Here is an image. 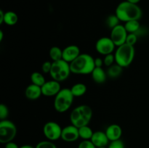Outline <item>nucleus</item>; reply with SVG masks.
<instances>
[{
    "label": "nucleus",
    "mask_w": 149,
    "mask_h": 148,
    "mask_svg": "<svg viewBox=\"0 0 149 148\" xmlns=\"http://www.w3.org/2000/svg\"><path fill=\"white\" fill-rule=\"evenodd\" d=\"M115 14L120 21L126 23L130 20H139L142 17L143 12L138 4L125 0L118 4Z\"/></svg>",
    "instance_id": "nucleus-1"
},
{
    "label": "nucleus",
    "mask_w": 149,
    "mask_h": 148,
    "mask_svg": "<svg viewBox=\"0 0 149 148\" xmlns=\"http://www.w3.org/2000/svg\"><path fill=\"white\" fill-rule=\"evenodd\" d=\"M95 68V58L86 53L80 54L78 57L70 63L71 73L77 75L91 74Z\"/></svg>",
    "instance_id": "nucleus-2"
},
{
    "label": "nucleus",
    "mask_w": 149,
    "mask_h": 148,
    "mask_svg": "<svg viewBox=\"0 0 149 148\" xmlns=\"http://www.w3.org/2000/svg\"><path fill=\"white\" fill-rule=\"evenodd\" d=\"M93 112L91 107L87 104L77 106L70 114L71 124L76 127L80 128L87 126L93 118Z\"/></svg>",
    "instance_id": "nucleus-3"
},
{
    "label": "nucleus",
    "mask_w": 149,
    "mask_h": 148,
    "mask_svg": "<svg viewBox=\"0 0 149 148\" xmlns=\"http://www.w3.org/2000/svg\"><path fill=\"white\" fill-rule=\"evenodd\" d=\"M135 55V49L134 46L124 44L121 46H117L115 50L114 56L116 63L122 66V68H127L130 66L133 62Z\"/></svg>",
    "instance_id": "nucleus-4"
},
{
    "label": "nucleus",
    "mask_w": 149,
    "mask_h": 148,
    "mask_svg": "<svg viewBox=\"0 0 149 148\" xmlns=\"http://www.w3.org/2000/svg\"><path fill=\"white\" fill-rule=\"evenodd\" d=\"M74 99V96L71 92V89H61L54 99V108L58 113H65L71 108Z\"/></svg>",
    "instance_id": "nucleus-5"
},
{
    "label": "nucleus",
    "mask_w": 149,
    "mask_h": 148,
    "mask_svg": "<svg viewBox=\"0 0 149 148\" xmlns=\"http://www.w3.org/2000/svg\"><path fill=\"white\" fill-rule=\"evenodd\" d=\"M71 73L70 63L65 62L63 59L52 62L49 75L53 80L61 83L65 81Z\"/></svg>",
    "instance_id": "nucleus-6"
},
{
    "label": "nucleus",
    "mask_w": 149,
    "mask_h": 148,
    "mask_svg": "<svg viewBox=\"0 0 149 148\" xmlns=\"http://www.w3.org/2000/svg\"><path fill=\"white\" fill-rule=\"evenodd\" d=\"M17 127L11 120L8 119L2 120L0 122V142L7 144L12 142L17 135Z\"/></svg>",
    "instance_id": "nucleus-7"
},
{
    "label": "nucleus",
    "mask_w": 149,
    "mask_h": 148,
    "mask_svg": "<svg viewBox=\"0 0 149 148\" xmlns=\"http://www.w3.org/2000/svg\"><path fill=\"white\" fill-rule=\"evenodd\" d=\"M62 128L55 121H48L44 125L43 133L47 140L56 141L61 139Z\"/></svg>",
    "instance_id": "nucleus-8"
},
{
    "label": "nucleus",
    "mask_w": 149,
    "mask_h": 148,
    "mask_svg": "<svg viewBox=\"0 0 149 148\" xmlns=\"http://www.w3.org/2000/svg\"><path fill=\"white\" fill-rule=\"evenodd\" d=\"M116 47V45L110 37L100 38L95 44V49L97 52L103 56L113 53Z\"/></svg>",
    "instance_id": "nucleus-9"
},
{
    "label": "nucleus",
    "mask_w": 149,
    "mask_h": 148,
    "mask_svg": "<svg viewBox=\"0 0 149 148\" xmlns=\"http://www.w3.org/2000/svg\"><path fill=\"white\" fill-rule=\"evenodd\" d=\"M127 35L128 33L125 29V26L119 24L111 30L110 38L117 47L126 43Z\"/></svg>",
    "instance_id": "nucleus-10"
},
{
    "label": "nucleus",
    "mask_w": 149,
    "mask_h": 148,
    "mask_svg": "<svg viewBox=\"0 0 149 148\" xmlns=\"http://www.w3.org/2000/svg\"><path fill=\"white\" fill-rule=\"evenodd\" d=\"M61 90V83L53 79L47 81L42 86V95L46 97H55Z\"/></svg>",
    "instance_id": "nucleus-11"
},
{
    "label": "nucleus",
    "mask_w": 149,
    "mask_h": 148,
    "mask_svg": "<svg viewBox=\"0 0 149 148\" xmlns=\"http://www.w3.org/2000/svg\"><path fill=\"white\" fill-rule=\"evenodd\" d=\"M79 137V128L71 124L65 126L62 129L61 139L66 142H74L77 141Z\"/></svg>",
    "instance_id": "nucleus-12"
},
{
    "label": "nucleus",
    "mask_w": 149,
    "mask_h": 148,
    "mask_svg": "<svg viewBox=\"0 0 149 148\" xmlns=\"http://www.w3.org/2000/svg\"><path fill=\"white\" fill-rule=\"evenodd\" d=\"M80 49L78 46L74 44L68 45L63 49V59L71 63L80 55Z\"/></svg>",
    "instance_id": "nucleus-13"
},
{
    "label": "nucleus",
    "mask_w": 149,
    "mask_h": 148,
    "mask_svg": "<svg viewBox=\"0 0 149 148\" xmlns=\"http://www.w3.org/2000/svg\"><path fill=\"white\" fill-rule=\"evenodd\" d=\"M90 141L94 144V145L97 148L108 147L109 144L110 143V141H109L106 132L102 131H94Z\"/></svg>",
    "instance_id": "nucleus-14"
},
{
    "label": "nucleus",
    "mask_w": 149,
    "mask_h": 148,
    "mask_svg": "<svg viewBox=\"0 0 149 148\" xmlns=\"http://www.w3.org/2000/svg\"><path fill=\"white\" fill-rule=\"evenodd\" d=\"M105 132L110 142L121 139L122 136V129L118 124H111L106 128Z\"/></svg>",
    "instance_id": "nucleus-15"
},
{
    "label": "nucleus",
    "mask_w": 149,
    "mask_h": 148,
    "mask_svg": "<svg viewBox=\"0 0 149 148\" xmlns=\"http://www.w3.org/2000/svg\"><path fill=\"white\" fill-rule=\"evenodd\" d=\"M25 95L28 100H36L40 98L42 95V87L36 86L35 84H31L26 87L25 90Z\"/></svg>",
    "instance_id": "nucleus-16"
},
{
    "label": "nucleus",
    "mask_w": 149,
    "mask_h": 148,
    "mask_svg": "<svg viewBox=\"0 0 149 148\" xmlns=\"http://www.w3.org/2000/svg\"><path fill=\"white\" fill-rule=\"evenodd\" d=\"M93 80L97 84H103L107 78V73L103 68H95L91 73Z\"/></svg>",
    "instance_id": "nucleus-17"
},
{
    "label": "nucleus",
    "mask_w": 149,
    "mask_h": 148,
    "mask_svg": "<svg viewBox=\"0 0 149 148\" xmlns=\"http://www.w3.org/2000/svg\"><path fill=\"white\" fill-rule=\"evenodd\" d=\"M123 72V68L118 64H113L109 67L106 71V73L109 77L111 78H116L122 75Z\"/></svg>",
    "instance_id": "nucleus-18"
},
{
    "label": "nucleus",
    "mask_w": 149,
    "mask_h": 148,
    "mask_svg": "<svg viewBox=\"0 0 149 148\" xmlns=\"http://www.w3.org/2000/svg\"><path fill=\"white\" fill-rule=\"evenodd\" d=\"M87 86L82 83H77V84H74L71 88V91L74 97L83 96L87 91Z\"/></svg>",
    "instance_id": "nucleus-19"
},
{
    "label": "nucleus",
    "mask_w": 149,
    "mask_h": 148,
    "mask_svg": "<svg viewBox=\"0 0 149 148\" xmlns=\"http://www.w3.org/2000/svg\"><path fill=\"white\" fill-rule=\"evenodd\" d=\"M18 21V16L15 12L7 11L4 12V23L7 26H13L17 24Z\"/></svg>",
    "instance_id": "nucleus-20"
},
{
    "label": "nucleus",
    "mask_w": 149,
    "mask_h": 148,
    "mask_svg": "<svg viewBox=\"0 0 149 148\" xmlns=\"http://www.w3.org/2000/svg\"><path fill=\"white\" fill-rule=\"evenodd\" d=\"M124 26L128 33H136L141 28L139 20H130L126 22Z\"/></svg>",
    "instance_id": "nucleus-21"
},
{
    "label": "nucleus",
    "mask_w": 149,
    "mask_h": 148,
    "mask_svg": "<svg viewBox=\"0 0 149 148\" xmlns=\"http://www.w3.org/2000/svg\"><path fill=\"white\" fill-rule=\"evenodd\" d=\"M49 57L52 62L63 59V49L57 46H52L49 52Z\"/></svg>",
    "instance_id": "nucleus-22"
},
{
    "label": "nucleus",
    "mask_w": 149,
    "mask_h": 148,
    "mask_svg": "<svg viewBox=\"0 0 149 148\" xmlns=\"http://www.w3.org/2000/svg\"><path fill=\"white\" fill-rule=\"evenodd\" d=\"M31 84L39 86L40 87H42L47 81L43 74L41 73L40 72H37V71L32 73L31 75Z\"/></svg>",
    "instance_id": "nucleus-23"
},
{
    "label": "nucleus",
    "mask_w": 149,
    "mask_h": 148,
    "mask_svg": "<svg viewBox=\"0 0 149 148\" xmlns=\"http://www.w3.org/2000/svg\"><path fill=\"white\" fill-rule=\"evenodd\" d=\"M79 137L83 140H90L94 131L87 125V126L79 128Z\"/></svg>",
    "instance_id": "nucleus-24"
},
{
    "label": "nucleus",
    "mask_w": 149,
    "mask_h": 148,
    "mask_svg": "<svg viewBox=\"0 0 149 148\" xmlns=\"http://www.w3.org/2000/svg\"><path fill=\"white\" fill-rule=\"evenodd\" d=\"M120 20L119 19V17L116 16V14L113 15H110L107 17L106 20V26L109 28V29H113V28H115L116 26H117L118 25H119L120 23Z\"/></svg>",
    "instance_id": "nucleus-25"
},
{
    "label": "nucleus",
    "mask_w": 149,
    "mask_h": 148,
    "mask_svg": "<svg viewBox=\"0 0 149 148\" xmlns=\"http://www.w3.org/2000/svg\"><path fill=\"white\" fill-rule=\"evenodd\" d=\"M114 62H116L114 54L112 53V54H109V55H105L104 58H103V63H104L105 66L109 68V67L111 66L112 65H113Z\"/></svg>",
    "instance_id": "nucleus-26"
},
{
    "label": "nucleus",
    "mask_w": 149,
    "mask_h": 148,
    "mask_svg": "<svg viewBox=\"0 0 149 148\" xmlns=\"http://www.w3.org/2000/svg\"><path fill=\"white\" fill-rule=\"evenodd\" d=\"M35 148H57V147L52 141L45 140L39 142L36 145Z\"/></svg>",
    "instance_id": "nucleus-27"
},
{
    "label": "nucleus",
    "mask_w": 149,
    "mask_h": 148,
    "mask_svg": "<svg viewBox=\"0 0 149 148\" xmlns=\"http://www.w3.org/2000/svg\"><path fill=\"white\" fill-rule=\"evenodd\" d=\"M9 115V109L4 104H0V119L1 120L7 119Z\"/></svg>",
    "instance_id": "nucleus-28"
},
{
    "label": "nucleus",
    "mask_w": 149,
    "mask_h": 148,
    "mask_svg": "<svg viewBox=\"0 0 149 148\" xmlns=\"http://www.w3.org/2000/svg\"><path fill=\"white\" fill-rule=\"evenodd\" d=\"M138 37V36L136 33H128L126 39V44L131 46H134L137 43Z\"/></svg>",
    "instance_id": "nucleus-29"
},
{
    "label": "nucleus",
    "mask_w": 149,
    "mask_h": 148,
    "mask_svg": "<svg viewBox=\"0 0 149 148\" xmlns=\"http://www.w3.org/2000/svg\"><path fill=\"white\" fill-rule=\"evenodd\" d=\"M108 148H125V144L122 139H118V140L111 141L107 147Z\"/></svg>",
    "instance_id": "nucleus-30"
},
{
    "label": "nucleus",
    "mask_w": 149,
    "mask_h": 148,
    "mask_svg": "<svg viewBox=\"0 0 149 148\" xmlns=\"http://www.w3.org/2000/svg\"><path fill=\"white\" fill-rule=\"evenodd\" d=\"M78 148H97L90 140H83L79 144Z\"/></svg>",
    "instance_id": "nucleus-31"
},
{
    "label": "nucleus",
    "mask_w": 149,
    "mask_h": 148,
    "mask_svg": "<svg viewBox=\"0 0 149 148\" xmlns=\"http://www.w3.org/2000/svg\"><path fill=\"white\" fill-rule=\"evenodd\" d=\"M52 62L50 61H45L42 65V71L44 73H50L51 68H52Z\"/></svg>",
    "instance_id": "nucleus-32"
},
{
    "label": "nucleus",
    "mask_w": 149,
    "mask_h": 148,
    "mask_svg": "<svg viewBox=\"0 0 149 148\" xmlns=\"http://www.w3.org/2000/svg\"><path fill=\"white\" fill-rule=\"evenodd\" d=\"M103 65H104L103 59H101L100 57L95 58V68H103Z\"/></svg>",
    "instance_id": "nucleus-33"
},
{
    "label": "nucleus",
    "mask_w": 149,
    "mask_h": 148,
    "mask_svg": "<svg viewBox=\"0 0 149 148\" xmlns=\"http://www.w3.org/2000/svg\"><path fill=\"white\" fill-rule=\"evenodd\" d=\"M4 148H20V147H19L15 142L12 141V142H8V143L5 144V147H4Z\"/></svg>",
    "instance_id": "nucleus-34"
},
{
    "label": "nucleus",
    "mask_w": 149,
    "mask_h": 148,
    "mask_svg": "<svg viewBox=\"0 0 149 148\" xmlns=\"http://www.w3.org/2000/svg\"><path fill=\"white\" fill-rule=\"evenodd\" d=\"M4 12L3 10H0V24L4 23Z\"/></svg>",
    "instance_id": "nucleus-35"
},
{
    "label": "nucleus",
    "mask_w": 149,
    "mask_h": 148,
    "mask_svg": "<svg viewBox=\"0 0 149 148\" xmlns=\"http://www.w3.org/2000/svg\"><path fill=\"white\" fill-rule=\"evenodd\" d=\"M20 148H35V147H34L31 146V145H22V146H20Z\"/></svg>",
    "instance_id": "nucleus-36"
},
{
    "label": "nucleus",
    "mask_w": 149,
    "mask_h": 148,
    "mask_svg": "<svg viewBox=\"0 0 149 148\" xmlns=\"http://www.w3.org/2000/svg\"><path fill=\"white\" fill-rule=\"evenodd\" d=\"M3 37H4V33H3L2 30H0V41L3 40Z\"/></svg>",
    "instance_id": "nucleus-37"
},
{
    "label": "nucleus",
    "mask_w": 149,
    "mask_h": 148,
    "mask_svg": "<svg viewBox=\"0 0 149 148\" xmlns=\"http://www.w3.org/2000/svg\"><path fill=\"white\" fill-rule=\"evenodd\" d=\"M126 1H130V2H132V3H135V4H138L141 0H126Z\"/></svg>",
    "instance_id": "nucleus-38"
},
{
    "label": "nucleus",
    "mask_w": 149,
    "mask_h": 148,
    "mask_svg": "<svg viewBox=\"0 0 149 148\" xmlns=\"http://www.w3.org/2000/svg\"><path fill=\"white\" fill-rule=\"evenodd\" d=\"M97 148H108V147H97Z\"/></svg>",
    "instance_id": "nucleus-39"
}]
</instances>
